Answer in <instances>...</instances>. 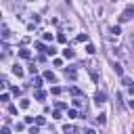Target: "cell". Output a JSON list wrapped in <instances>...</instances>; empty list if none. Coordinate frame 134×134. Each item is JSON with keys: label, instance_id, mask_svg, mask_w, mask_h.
<instances>
[{"label": "cell", "instance_id": "obj_29", "mask_svg": "<svg viewBox=\"0 0 134 134\" xmlns=\"http://www.w3.org/2000/svg\"><path fill=\"white\" fill-rule=\"evenodd\" d=\"M38 128H40V126H31V128H29V134H38V132H40Z\"/></svg>", "mask_w": 134, "mask_h": 134}, {"label": "cell", "instance_id": "obj_32", "mask_svg": "<svg viewBox=\"0 0 134 134\" xmlns=\"http://www.w3.org/2000/svg\"><path fill=\"white\" fill-rule=\"evenodd\" d=\"M52 117H54V119H61V109H57V111L52 113Z\"/></svg>", "mask_w": 134, "mask_h": 134}, {"label": "cell", "instance_id": "obj_3", "mask_svg": "<svg viewBox=\"0 0 134 134\" xmlns=\"http://www.w3.org/2000/svg\"><path fill=\"white\" fill-rule=\"evenodd\" d=\"M113 54H115V57H119V59H126V57H128V48H126V46L113 48Z\"/></svg>", "mask_w": 134, "mask_h": 134}, {"label": "cell", "instance_id": "obj_17", "mask_svg": "<svg viewBox=\"0 0 134 134\" xmlns=\"http://www.w3.org/2000/svg\"><path fill=\"white\" fill-rule=\"evenodd\" d=\"M34 46H36V48H38V50H40V52H46V50H48V46H44V44H42V42H36V44H34Z\"/></svg>", "mask_w": 134, "mask_h": 134}, {"label": "cell", "instance_id": "obj_37", "mask_svg": "<svg viewBox=\"0 0 134 134\" xmlns=\"http://www.w3.org/2000/svg\"><path fill=\"white\" fill-rule=\"evenodd\" d=\"M128 92H130V94L134 96V84H132V86H128Z\"/></svg>", "mask_w": 134, "mask_h": 134}, {"label": "cell", "instance_id": "obj_15", "mask_svg": "<svg viewBox=\"0 0 134 134\" xmlns=\"http://www.w3.org/2000/svg\"><path fill=\"white\" fill-rule=\"evenodd\" d=\"M31 86L38 90V88H42V77H34V82H31Z\"/></svg>", "mask_w": 134, "mask_h": 134}, {"label": "cell", "instance_id": "obj_16", "mask_svg": "<svg viewBox=\"0 0 134 134\" xmlns=\"http://www.w3.org/2000/svg\"><path fill=\"white\" fill-rule=\"evenodd\" d=\"M96 121H98L100 126H105V124H107V115H105V113H100V115H96Z\"/></svg>", "mask_w": 134, "mask_h": 134}, {"label": "cell", "instance_id": "obj_26", "mask_svg": "<svg viewBox=\"0 0 134 134\" xmlns=\"http://www.w3.org/2000/svg\"><path fill=\"white\" fill-rule=\"evenodd\" d=\"M86 52H88V54H94V52H96V48H94L92 44H88V46H86Z\"/></svg>", "mask_w": 134, "mask_h": 134}, {"label": "cell", "instance_id": "obj_11", "mask_svg": "<svg viewBox=\"0 0 134 134\" xmlns=\"http://www.w3.org/2000/svg\"><path fill=\"white\" fill-rule=\"evenodd\" d=\"M34 96H36V100H44V98H46V92H44V90H40V88H38V90H36V94H34Z\"/></svg>", "mask_w": 134, "mask_h": 134}, {"label": "cell", "instance_id": "obj_1", "mask_svg": "<svg viewBox=\"0 0 134 134\" xmlns=\"http://www.w3.org/2000/svg\"><path fill=\"white\" fill-rule=\"evenodd\" d=\"M77 67H84L82 63H77V65H71L69 69H65V75L69 77V80H75L77 77Z\"/></svg>", "mask_w": 134, "mask_h": 134}, {"label": "cell", "instance_id": "obj_35", "mask_svg": "<svg viewBox=\"0 0 134 134\" xmlns=\"http://www.w3.org/2000/svg\"><path fill=\"white\" fill-rule=\"evenodd\" d=\"M0 100H2V103H8V94H6V92H4V94H2V96H0Z\"/></svg>", "mask_w": 134, "mask_h": 134}, {"label": "cell", "instance_id": "obj_41", "mask_svg": "<svg viewBox=\"0 0 134 134\" xmlns=\"http://www.w3.org/2000/svg\"><path fill=\"white\" fill-rule=\"evenodd\" d=\"M113 2H117V0H113Z\"/></svg>", "mask_w": 134, "mask_h": 134}, {"label": "cell", "instance_id": "obj_6", "mask_svg": "<svg viewBox=\"0 0 134 134\" xmlns=\"http://www.w3.org/2000/svg\"><path fill=\"white\" fill-rule=\"evenodd\" d=\"M77 130H75V126H71V124H65L63 126V134H75Z\"/></svg>", "mask_w": 134, "mask_h": 134}, {"label": "cell", "instance_id": "obj_21", "mask_svg": "<svg viewBox=\"0 0 134 134\" xmlns=\"http://www.w3.org/2000/svg\"><path fill=\"white\" fill-rule=\"evenodd\" d=\"M121 84L128 88V86H132V80H130V77H126V75H121Z\"/></svg>", "mask_w": 134, "mask_h": 134}, {"label": "cell", "instance_id": "obj_4", "mask_svg": "<svg viewBox=\"0 0 134 134\" xmlns=\"http://www.w3.org/2000/svg\"><path fill=\"white\" fill-rule=\"evenodd\" d=\"M105 100H107V96H105V92H100V90H98V92L94 94V103H96V105H103Z\"/></svg>", "mask_w": 134, "mask_h": 134}, {"label": "cell", "instance_id": "obj_22", "mask_svg": "<svg viewBox=\"0 0 134 134\" xmlns=\"http://www.w3.org/2000/svg\"><path fill=\"white\" fill-rule=\"evenodd\" d=\"M8 54H10V48L6 44H2V57H8Z\"/></svg>", "mask_w": 134, "mask_h": 134}, {"label": "cell", "instance_id": "obj_23", "mask_svg": "<svg viewBox=\"0 0 134 134\" xmlns=\"http://www.w3.org/2000/svg\"><path fill=\"white\" fill-rule=\"evenodd\" d=\"M111 34H113V36H119V34H121V29H119V25H115V27H111Z\"/></svg>", "mask_w": 134, "mask_h": 134}, {"label": "cell", "instance_id": "obj_43", "mask_svg": "<svg viewBox=\"0 0 134 134\" xmlns=\"http://www.w3.org/2000/svg\"><path fill=\"white\" fill-rule=\"evenodd\" d=\"M50 134H52V132H50Z\"/></svg>", "mask_w": 134, "mask_h": 134}, {"label": "cell", "instance_id": "obj_7", "mask_svg": "<svg viewBox=\"0 0 134 134\" xmlns=\"http://www.w3.org/2000/svg\"><path fill=\"white\" fill-rule=\"evenodd\" d=\"M69 94H73V96H84V92H82L77 86H71V88H69Z\"/></svg>", "mask_w": 134, "mask_h": 134}, {"label": "cell", "instance_id": "obj_31", "mask_svg": "<svg viewBox=\"0 0 134 134\" xmlns=\"http://www.w3.org/2000/svg\"><path fill=\"white\" fill-rule=\"evenodd\" d=\"M65 107H67V105H65L63 100H57V109H65Z\"/></svg>", "mask_w": 134, "mask_h": 134}, {"label": "cell", "instance_id": "obj_36", "mask_svg": "<svg viewBox=\"0 0 134 134\" xmlns=\"http://www.w3.org/2000/svg\"><path fill=\"white\" fill-rule=\"evenodd\" d=\"M69 117H77V111L75 109H69Z\"/></svg>", "mask_w": 134, "mask_h": 134}, {"label": "cell", "instance_id": "obj_39", "mask_svg": "<svg viewBox=\"0 0 134 134\" xmlns=\"http://www.w3.org/2000/svg\"><path fill=\"white\" fill-rule=\"evenodd\" d=\"M86 134H96V132L94 130H86Z\"/></svg>", "mask_w": 134, "mask_h": 134}, {"label": "cell", "instance_id": "obj_40", "mask_svg": "<svg viewBox=\"0 0 134 134\" xmlns=\"http://www.w3.org/2000/svg\"><path fill=\"white\" fill-rule=\"evenodd\" d=\"M132 134H134V128H132Z\"/></svg>", "mask_w": 134, "mask_h": 134}, {"label": "cell", "instance_id": "obj_12", "mask_svg": "<svg viewBox=\"0 0 134 134\" xmlns=\"http://www.w3.org/2000/svg\"><path fill=\"white\" fill-rule=\"evenodd\" d=\"M19 57H21V59H29V57H31V52H29L27 48H21V50H19Z\"/></svg>", "mask_w": 134, "mask_h": 134}, {"label": "cell", "instance_id": "obj_25", "mask_svg": "<svg viewBox=\"0 0 134 134\" xmlns=\"http://www.w3.org/2000/svg\"><path fill=\"white\" fill-rule=\"evenodd\" d=\"M57 40H59L61 44H65V42H67V36H65V34H59V36H57Z\"/></svg>", "mask_w": 134, "mask_h": 134}, {"label": "cell", "instance_id": "obj_24", "mask_svg": "<svg viewBox=\"0 0 134 134\" xmlns=\"http://www.w3.org/2000/svg\"><path fill=\"white\" fill-rule=\"evenodd\" d=\"M42 38H44L46 42H52V34H50V31H46V34H42Z\"/></svg>", "mask_w": 134, "mask_h": 134}, {"label": "cell", "instance_id": "obj_10", "mask_svg": "<svg viewBox=\"0 0 134 134\" xmlns=\"http://www.w3.org/2000/svg\"><path fill=\"white\" fill-rule=\"evenodd\" d=\"M113 71H115L117 75H124V67H121V63H113Z\"/></svg>", "mask_w": 134, "mask_h": 134}, {"label": "cell", "instance_id": "obj_20", "mask_svg": "<svg viewBox=\"0 0 134 134\" xmlns=\"http://www.w3.org/2000/svg\"><path fill=\"white\" fill-rule=\"evenodd\" d=\"M27 71H29L31 75H36V71H38V67H36V63H29V67H27Z\"/></svg>", "mask_w": 134, "mask_h": 134}, {"label": "cell", "instance_id": "obj_27", "mask_svg": "<svg viewBox=\"0 0 134 134\" xmlns=\"http://www.w3.org/2000/svg\"><path fill=\"white\" fill-rule=\"evenodd\" d=\"M10 92H13L15 96H19V94H21V88H17V86H13V88H10Z\"/></svg>", "mask_w": 134, "mask_h": 134}, {"label": "cell", "instance_id": "obj_38", "mask_svg": "<svg viewBox=\"0 0 134 134\" xmlns=\"http://www.w3.org/2000/svg\"><path fill=\"white\" fill-rule=\"evenodd\" d=\"M128 107H130V109H134V98H132V100L128 103Z\"/></svg>", "mask_w": 134, "mask_h": 134}, {"label": "cell", "instance_id": "obj_34", "mask_svg": "<svg viewBox=\"0 0 134 134\" xmlns=\"http://www.w3.org/2000/svg\"><path fill=\"white\" fill-rule=\"evenodd\" d=\"M50 92H52V94H61V88H59V86H54V88H52Z\"/></svg>", "mask_w": 134, "mask_h": 134}, {"label": "cell", "instance_id": "obj_19", "mask_svg": "<svg viewBox=\"0 0 134 134\" xmlns=\"http://www.w3.org/2000/svg\"><path fill=\"white\" fill-rule=\"evenodd\" d=\"M75 42H88V34H80V36L75 38Z\"/></svg>", "mask_w": 134, "mask_h": 134}, {"label": "cell", "instance_id": "obj_8", "mask_svg": "<svg viewBox=\"0 0 134 134\" xmlns=\"http://www.w3.org/2000/svg\"><path fill=\"white\" fill-rule=\"evenodd\" d=\"M115 107H117V109H124V100H121V92H117V94H115Z\"/></svg>", "mask_w": 134, "mask_h": 134}, {"label": "cell", "instance_id": "obj_13", "mask_svg": "<svg viewBox=\"0 0 134 134\" xmlns=\"http://www.w3.org/2000/svg\"><path fill=\"white\" fill-rule=\"evenodd\" d=\"M13 73H15L17 77H21V75H23V69H21V65H13Z\"/></svg>", "mask_w": 134, "mask_h": 134}, {"label": "cell", "instance_id": "obj_5", "mask_svg": "<svg viewBox=\"0 0 134 134\" xmlns=\"http://www.w3.org/2000/svg\"><path fill=\"white\" fill-rule=\"evenodd\" d=\"M44 80H46V82H52V84H54V82H57V75H54V73H52V71L48 69V71H44Z\"/></svg>", "mask_w": 134, "mask_h": 134}, {"label": "cell", "instance_id": "obj_30", "mask_svg": "<svg viewBox=\"0 0 134 134\" xmlns=\"http://www.w3.org/2000/svg\"><path fill=\"white\" fill-rule=\"evenodd\" d=\"M2 134H10V128H8V124H4V126H2Z\"/></svg>", "mask_w": 134, "mask_h": 134}, {"label": "cell", "instance_id": "obj_9", "mask_svg": "<svg viewBox=\"0 0 134 134\" xmlns=\"http://www.w3.org/2000/svg\"><path fill=\"white\" fill-rule=\"evenodd\" d=\"M63 57H65V59H73V57H75V50H71V48H65V50H63Z\"/></svg>", "mask_w": 134, "mask_h": 134}, {"label": "cell", "instance_id": "obj_42", "mask_svg": "<svg viewBox=\"0 0 134 134\" xmlns=\"http://www.w3.org/2000/svg\"><path fill=\"white\" fill-rule=\"evenodd\" d=\"M27 2H31V0H27Z\"/></svg>", "mask_w": 134, "mask_h": 134}, {"label": "cell", "instance_id": "obj_14", "mask_svg": "<svg viewBox=\"0 0 134 134\" xmlns=\"http://www.w3.org/2000/svg\"><path fill=\"white\" fill-rule=\"evenodd\" d=\"M8 36H10V31H8V25H6V23H2V38L6 40Z\"/></svg>", "mask_w": 134, "mask_h": 134}, {"label": "cell", "instance_id": "obj_2", "mask_svg": "<svg viewBox=\"0 0 134 134\" xmlns=\"http://www.w3.org/2000/svg\"><path fill=\"white\" fill-rule=\"evenodd\" d=\"M134 17V6H128L124 13H121V17H119V23H126V21H130Z\"/></svg>", "mask_w": 134, "mask_h": 134}, {"label": "cell", "instance_id": "obj_18", "mask_svg": "<svg viewBox=\"0 0 134 134\" xmlns=\"http://www.w3.org/2000/svg\"><path fill=\"white\" fill-rule=\"evenodd\" d=\"M44 124H46V117L44 115H38L36 117V126H44Z\"/></svg>", "mask_w": 134, "mask_h": 134}, {"label": "cell", "instance_id": "obj_33", "mask_svg": "<svg viewBox=\"0 0 134 134\" xmlns=\"http://www.w3.org/2000/svg\"><path fill=\"white\" fill-rule=\"evenodd\" d=\"M54 52H57V50H54V48H52V46H48V50H46V54H50V57H52V54H54Z\"/></svg>", "mask_w": 134, "mask_h": 134}, {"label": "cell", "instance_id": "obj_28", "mask_svg": "<svg viewBox=\"0 0 134 134\" xmlns=\"http://www.w3.org/2000/svg\"><path fill=\"white\" fill-rule=\"evenodd\" d=\"M27 107H29V100L23 98V100H21V109H27Z\"/></svg>", "mask_w": 134, "mask_h": 134}]
</instances>
